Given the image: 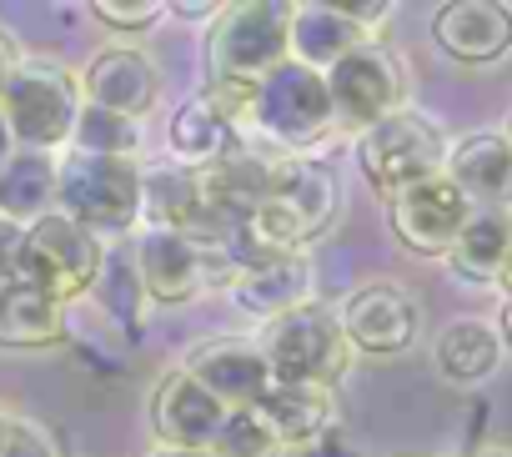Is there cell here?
<instances>
[{"label":"cell","mask_w":512,"mask_h":457,"mask_svg":"<svg viewBox=\"0 0 512 457\" xmlns=\"http://www.w3.org/2000/svg\"><path fill=\"white\" fill-rule=\"evenodd\" d=\"M337 211H342V186H337L332 166H322L312 156H277L272 181L246 221H251V237L262 252L302 257L312 242H322L332 232Z\"/></svg>","instance_id":"obj_1"},{"label":"cell","mask_w":512,"mask_h":457,"mask_svg":"<svg viewBox=\"0 0 512 457\" xmlns=\"http://www.w3.org/2000/svg\"><path fill=\"white\" fill-rule=\"evenodd\" d=\"M292 41V6L287 0H241V6H216V21L206 31V81H241L256 86L272 76Z\"/></svg>","instance_id":"obj_2"},{"label":"cell","mask_w":512,"mask_h":457,"mask_svg":"<svg viewBox=\"0 0 512 457\" xmlns=\"http://www.w3.org/2000/svg\"><path fill=\"white\" fill-rule=\"evenodd\" d=\"M262 352L272 382H307V387H337V377L352 367V347L337 327V312L322 302H307L297 312H282L262 322L251 337Z\"/></svg>","instance_id":"obj_3"},{"label":"cell","mask_w":512,"mask_h":457,"mask_svg":"<svg viewBox=\"0 0 512 457\" xmlns=\"http://www.w3.org/2000/svg\"><path fill=\"white\" fill-rule=\"evenodd\" d=\"M56 211L91 237H116L141 221V166L111 156H56Z\"/></svg>","instance_id":"obj_4"},{"label":"cell","mask_w":512,"mask_h":457,"mask_svg":"<svg viewBox=\"0 0 512 457\" xmlns=\"http://www.w3.org/2000/svg\"><path fill=\"white\" fill-rule=\"evenodd\" d=\"M76 111H81V86L56 61H21L6 91H0V116H6L21 151L56 156L71 141Z\"/></svg>","instance_id":"obj_5"},{"label":"cell","mask_w":512,"mask_h":457,"mask_svg":"<svg viewBox=\"0 0 512 457\" xmlns=\"http://www.w3.org/2000/svg\"><path fill=\"white\" fill-rule=\"evenodd\" d=\"M251 126L277 146V156H307V146H317L337 126L322 71L282 61L272 76H262L251 101Z\"/></svg>","instance_id":"obj_6"},{"label":"cell","mask_w":512,"mask_h":457,"mask_svg":"<svg viewBox=\"0 0 512 457\" xmlns=\"http://www.w3.org/2000/svg\"><path fill=\"white\" fill-rule=\"evenodd\" d=\"M106 262V242L91 237L86 226H76L61 211H46L41 221L26 226V247H21V282L51 292L56 302L86 297L96 272Z\"/></svg>","instance_id":"obj_7"},{"label":"cell","mask_w":512,"mask_h":457,"mask_svg":"<svg viewBox=\"0 0 512 457\" xmlns=\"http://www.w3.org/2000/svg\"><path fill=\"white\" fill-rule=\"evenodd\" d=\"M442 156H447L442 131L422 111H412V106L382 116L377 126H367L357 136V166L372 181V191H382V196H392V191L442 171Z\"/></svg>","instance_id":"obj_8"},{"label":"cell","mask_w":512,"mask_h":457,"mask_svg":"<svg viewBox=\"0 0 512 457\" xmlns=\"http://www.w3.org/2000/svg\"><path fill=\"white\" fill-rule=\"evenodd\" d=\"M322 81H327L337 126H347V131H357V136H362L367 126H377L382 116L402 111V96H407L392 51H382L377 41L352 46L337 66L322 71Z\"/></svg>","instance_id":"obj_9"},{"label":"cell","mask_w":512,"mask_h":457,"mask_svg":"<svg viewBox=\"0 0 512 457\" xmlns=\"http://www.w3.org/2000/svg\"><path fill=\"white\" fill-rule=\"evenodd\" d=\"M387 216H392V232H397V242L407 252H417V257H447L452 242H457V232H462V221L472 216V206H467V196L442 171H432V176L392 191L387 196Z\"/></svg>","instance_id":"obj_10"},{"label":"cell","mask_w":512,"mask_h":457,"mask_svg":"<svg viewBox=\"0 0 512 457\" xmlns=\"http://www.w3.org/2000/svg\"><path fill=\"white\" fill-rule=\"evenodd\" d=\"M337 327L352 352L367 357H397L417 342L422 332V307L407 287L397 282H367L337 307Z\"/></svg>","instance_id":"obj_11"},{"label":"cell","mask_w":512,"mask_h":457,"mask_svg":"<svg viewBox=\"0 0 512 457\" xmlns=\"http://www.w3.org/2000/svg\"><path fill=\"white\" fill-rule=\"evenodd\" d=\"M181 372L201 392H211L226 412H246V407H256L272 392V372H267L262 352H256V342H246V337H211V342H201L181 362Z\"/></svg>","instance_id":"obj_12"},{"label":"cell","mask_w":512,"mask_h":457,"mask_svg":"<svg viewBox=\"0 0 512 457\" xmlns=\"http://www.w3.org/2000/svg\"><path fill=\"white\" fill-rule=\"evenodd\" d=\"M86 106L116 111L126 121H141L156 101H161V71L141 46H106L86 61V71L76 76Z\"/></svg>","instance_id":"obj_13"},{"label":"cell","mask_w":512,"mask_h":457,"mask_svg":"<svg viewBox=\"0 0 512 457\" xmlns=\"http://www.w3.org/2000/svg\"><path fill=\"white\" fill-rule=\"evenodd\" d=\"M442 176L477 211H512V141L502 131H467L447 146Z\"/></svg>","instance_id":"obj_14"},{"label":"cell","mask_w":512,"mask_h":457,"mask_svg":"<svg viewBox=\"0 0 512 457\" xmlns=\"http://www.w3.org/2000/svg\"><path fill=\"white\" fill-rule=\"evenodd\" d=\"M151 432H156V447H181V452H211L221 422H226V407L201 392L186 372H171L161 377V387L151 392Z\"/></svg>","instance_id":"obj_15"},{"label":"cell","mask_w":512,"mask_h":457,"mask_svg":"<svg viewBox=\"0 0 512 457\" xmlns=\"http://www.w3.org/2000/svg\"><path fill=\"white\" fill-rule=\"evenodd\" d=\"M312 267L307 257H292V252H262L251 267H241L231 282H226V297L236 312H251V317H282V312H297L312 302Z\"/></svg>","instance_id":"obj_16"},{"label":"cell","mask_w":512,"mask_h":457,"mask_svg":"<svg viewBox=\"0 0 512 457\" xmlns=\"http://www.w3.org/2000/svg\"><path fill=\"white\" fill-rule=\"evenodd\" d=\"M432 41L462 66H487L512 51V11L497 0H452L432 16Z\"/></svg>","instance_id":"obj_17"},{"label":"cell","mask_w":512,"mask_h":457,"mask_svg":"<svg viewBox=\"0 0 512 457\" xmlns=\"http://www.w3.org/2000/svg\"><path fill=\"white\" fill-rule=\"evenodd\" d=\"M251 412L267 422V432L277 437L282 452L322 442L337 427V417H342L337 392L332 387H307V382H272V392L256 402Z\"/></svg>","instance_id":"obj_18"},{"label":"cell","mask_w":512,"mask_h":457,"mask_svg":"<svg viewBox=\"0 0 512 457\" xmlns=\"http://www.w3.org/2000/svg\"><path fill=\"white\" fill-rule=\"evenodd\" d=\"M131 267L141 277L146 302H156V307H186L206 287L201 262H196V252L181 232H141Z\"/></svg>","instance_id":"obj_19"},{"label":"cell","mask_w":512,"mask_h":457,"mask_svg":"<svg viewBox=\"0 0 512 457\" xmlns=\"http://www.w3.org/2000/svg\"><path fill=\"white\" fill-rule=\"evenodd\" d=\"M61 337H66V302H56L31 282L0 287V347L36 352V347H56Z\"/></svg>","instance_id":"obj_20"},{"label":"cell","mask_w":512,"mask_h":457,"mask_svg":"<svg viewBox=\"0 0 512 457\" xmlns=\"http://www.w3.org/2000/svg\"><path fill=\"white\" fill-rule=\"evenodd\" d=\"M272 166L277 156L256 151V146H231L221 161L201 166L196 171V196L221 206V211H236V216H251L256 201H262L267 181H272Z\"/></svg>","instance_id":"obj_21"},{"label":"cell","mask_w":512,"mask_h":457,"mask_svg":"<svg viewBox=\"0 0 512 457\" xmlns=\"http://www.w3.org/2000/svg\"><path fill=\"white\" fill-rule=\"evenodd\" d=\"M367 36L342 16V6H322V0H312V6H292V41H287V56L307 71H327L337 66L352 46H362Z\"/></svg>","instance_id":"obj_22"},{"label":"cell","mask_w":512,"mask_h":457,"mask_svg":"<svg viewBox=\"0 0 512 457\" xmlns=\"http://www.w3.org/2000/svg\"><path fill=\"white\" fill-rule=\"evenodd\" d=\"M46 211H56V156L16 151L0 166V221L31 226Z\"/></svg>","instance_id":"obj_23"},{"label":"cell","mask_w":512,"mask_h":457,"mask_svg":"<svg viewBox=\"0 0 512 457\" xmlns=\"http://www.w3.org/2000/svg\"><path fill=\"white\" fill-rule=\"evenodd\" d=\"M497 357H502V337H497V327L482 322V317H457V322L442 327V337H437V372H442L447 382H457V387L482 382V377L497 367Z\"/></svg>","instance_id":"obj_24"},{"label":"cell","mask_w":512,"mask_h":457,"mask_svg":"<svg viewBox=\"0 0 512 457\" xmlns=\"http://www.w3.org/2000/svg\"><path fill=\"white\" fill-rule=\"evenodd\" d=\"M507 242H512V211H477L462 221V232L447 252L452 272L467 277V282H497V267L507 257Z\"/></svg>","instance_id":"obj_25"},{"label":"cell","mask_w":512,"mask_h":457,"mask_svg":"<svg viewBox=\"0 0 512 457\" xmlns=\"http://www.w3.org/2000/svg\"><path fill=\"white\" fill-rule=\"evenodd\" d=\"M166 146H171V156H176L186 171H201V166L221 161V156L236 146V126H226L201 96H191V101L171 116Z\"/></svg>","instance_id":"obj_26"},{"label":"cell","mask_w":512,"mask_h":457,"mask_svg":"<svg viewBox=\"0 0 512 457\" xmlns=\"http://www.w3.org/2000/svg\"><path fill=\"white\" fill-rule=\"evenodd\" d=\"M196 171L186 166H156L141 171V221L146 232H181V221L196 206Z\"/></svg>","instance_id":"obj_27"},{"label":"cell","mask_w":512,"mask_h":457,"mask_svg":"<svg viewBox=\"0 0 512 457\" xmlns=\"http://www.w3.org/2000/svg\"><path fill=\"white\" fill-rule=\"evenodd\" d=\"M66 151H76V156L136 161V151H141V121H126V116H116V111H101V106H86V101H81Z\"/></svg>","instance_id":"obj_28"},{"label":"cell","mask_w":512,"mask_h":457,"mask_svg":"<svg viewBox=\"0 0 512 457\" xmlns=\"http://www.w3.org/2000/svg\"><path fill=\"white\" fill-rule=\"evenodd\" d=\"M86 297H96L101 302V312L116 322V327H126V332H136L141 327V317H146V292H141V277H136V267L131 262H121V257H106L101 262V272H96V282H91V292Z\"/></svg>","instance_id":"obj_29"},{"label":"cell","mask_w":512,"mask_h":457,"mask_svg":"<svg viewBox=\"0 0 512 457\" xmlns=\"http://www.w3.org/2000/svg\"><path fill=\"white\" fill-rule=\"evenodd\" d=\"M211 457H282V447L267 432V422L246 407V412H226V422L211 442Z\"/></svg>","instance_id":"obj_30"},{"label":"cell","mask_w":512,"mask_h":457,"mask_svg":"<svg viewBox=\"0 0 512 457\" xmlns=\"http://www.w3.org/2000/svg\"><path fill=\"white\" fill-rule=\"evenodd\" d=\"M91 16L121 36H136V31H151L166 16V6L161 0H91Z\"/></svg>","instance_id":"obj_31"},{"label":"cell","mask_w":512,"mask_h":457,"mask_svg":"<svg viewBox=\"0 0 512 457\" xmlns=\"http://www.w3.org/2000/svg\"><path fill=\"white\" fill-rule=\"evenodd\" d=\"M0 457H61L56 437L31 422V417H11V432H6V447H0Z\"/></svg>","instance_id":"obj_32"},{"label":"cell","mask_w":512,"mask_h":457,"mask_svg":"<svg viewBox=\"0 0 512 457\" xmlns=\"http://www.w3.org/2000/svg\"><path fill=\"white\" fill-rule=\"evenodd\" d=\"M21 247H26V226L0 221V287L21 282Z\"/></svg>","instance_id":"obj_33"},{"label":"cell","mask_w":512,"mask_h":457,"mask_svg":"<svg viewBox=\"0 0 512 457\" xmlns=\"http://www.w3.org/2000/svg\"><path fill=\"white\" fill-rule=\"evenodd\" d=\"M26 56H21V46L6 36V31H0V91H6V81H11V71L21 66Z\"/></svg>","instance_id":"obj_34"},{"label":"cell","mask_w":512,"mask_h":457,"mask_svg":"<svg viewBox=\"0 0 512 457\" xmlns=\"http://www.w3.org/2000/svg\"><path fill=\"white\" fill-rule=\"evenodd\" d=\"M21 146H16V136H11V126H6V116H0V166H6L11 156H16Z\"/></svg>","instance_id":"obj_35"},{"label":"cell","mask_w":512,"mask_h":457,"mask_svg":"<svg viewBox=\"0 0 512 457\" xmlns=\"http://www.w3.org/2000/svg\"><path fill=\"white\" fill-rule=\"evenodd\" d=\"M497 287L512 297V242H507V257H502V267H497Z\"/></svg>","instance_id":"obj_36"},{"label":"cell","mask_w":512,"mask_h":457,"mask_svg":"<svg viewBox=\"0 0 512 457\" xmlns=\"http://www.w3.org/2000/svg\"><path fill=\"white\" fill-rule=\"evenodd\" d=\"M497 337L512 347V297H507V307H502V327H497Z\"/></svg>","instance_id":"obj_37"},{"label":"cell","mask_w":512,"mask_h":457,"mask_svg":"<svg viewBox=\"0 0 512 457\" xmlns=\"http://www.w3.org/2000/svg\"><path fill=\"white\" fill-rule=\"evenodd\" d=\"M151 457H211V452H181V447H156Z\"/></svg>","instance_id":"obj_38"},{"label":"cell","mask_w":512,"mask_h":457,"mask_svg":"<svg viewBox=\"0 0 512 457\" xmlns=\"http://www.w3.org/2000/svg\"><path fill=\"white\" fill-rule=\"evenodd\" d=\"M6 432H11V417H6V412H0V447H6Z\"/></svg>","instance_id":"obj_39"},{"label":"cell","mask_w":512,"mask_h":457,"mask_svg":"<svg viewBox=\"0 0 512 457\" xmlns=\"http://www.w3.org/2000/svg\"><path fill=\"white\" fill-rule=\"evenodd\" d=\"M472 457H507V452H472Z\"/></svg>","instance_id":"obj_40"},{"label":"cell","mask_w":512,"mask_h":457,"mask_svg":"<svg viewBox=\"0 0 512 457\" xmlns=\"http://www.w3.org/2000/svg\"><path fill=\"white\" fill-rule=\"evenodd\" d=\"M502 136H507V141H512V121H507V131H502Z\"/></svg>","instance_id":"obj_41"}]
</instances>
